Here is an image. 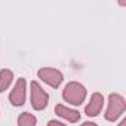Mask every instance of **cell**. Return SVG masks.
I'll return each mask as SVG.
<instances>
[{
	"label": "cell",
	"instance_id": "9c48e42d",
	"mask_svg": "<svg viewBox=\"0 0 126 126\" xmlns=\"http://www.w3.org/2000/svg\"><path fill=\"white\" fill-rule=\"evenodd\" d=\"M37 123V119L33 116V114H30V113H22L19 117H18V125L19 126H34Z\"/></svg>",
	"mask_w": 126,
	"mask_h": 126
},
{
	"label": "cell",
	"instance_id": "277c9868",
	"mask_svg": "<svg viewBox=\"0 0 126 126\" xmlns=\"http://www.w3.org/2000/svg\"><path fill=\"white\" fill-rule=\"evenodd\" d=\"M37 77L40 80H43L46 85H49L50 88H58L62 80H64V76L62 73L56 68H50V67H43L37 71Z\"/></svg>",
	"mask_w": 126,
	"mask_h": 126
},
{
	"label": "cell",
	"instance_id": "6da1fadb",
	"mask_svg": "<svg viewBox=\"0 0 126 126\" xmlns=\"http://www.w3.org/2000/svg\"><path fill=\"white\" fill-rule=\"evenodd\" d=\"M86 88L79 83V82H70L65 85L64 91H62V98L67 104H71V105H80L85 102L86 99Z\"/></svg>",
	"mask_w": 126,
	"mask_h": 126
},
{
	"label": "cell",
	"instance_id": "3957f363",
	"mask_svg": "<svg viewBox=\"0 0 126 126\" xmlns=\"http://www.w3.org/2000/svg\"><path fill=\"white\" fill-rule=\"evenodd\" d=\"M30 101H31V107L37 111L46 108L47 102H49V95L47 92L37 83V82H31L30 85Z\"/></svg>",
	"mask_w": 126,
	"mask_h": 126
},
{
	"label": "cell",
	"instance_id": "52a82bcc",
	"mask_svg": "<svg viewBox=\"0 0 126 126\" xmlns=\"http://www.w3.org/2000/svg\"><path fill=\"white\" fill-rule=\"evenodd\" d=\"M55 114L61 119L67 120L68 123H76V122L80 120V113L77 110H73L67 105H62V104H58L55 107Z\"/></svg>",
	"mask_w": 126,
	"mask_h": 126
},
{
	"label": "cell",
	"instance_id": "8992f818",
	"mask_svg": "<svg viewBox=\"0 0 126 126\" xmlns=\"http://www.w3.org/2000/svg\"><path fill=\"white\" fill-rule=\"evenodd\" d=\"M102 107H104V96H102V94L95 92L91 95V99H89L88 105L85 107V114L88 117H96L101 113Z\"/></svg>",
	"mask_w": 126,
	"mask_h": 126
},
{
	"label": "cell",
	"instance_id": "5b68a950",
	"mask_svg": "<svg viewBox=\"0 0 126 126\" xmlns=\"http://www.w3.org/2000/svg\"><path fill=\"white\" fill-rule=\"evenodd\" d=\"M25 96H27V82L25 79H18L11 95H9V101L14 107H21L25 104Z\"/></svg>",
	"mask_w": 126,
	"mask_h": 126
},
{
	"label": "cell",
	"instance_id": "7a4b0ae2",
	"mask_svg": "<svg viewBox=\"0 0 126 126\" xmlns=\"http://www.w3.org/2000/svg\"><path fill=\"white\" fill-rule=\"evenodd\" d=\"M126 110V99L120 94H110L108 95V105L105 110V120L116 122Z\"/></svg>",
	"mask_w": 126,
	"mask_h": 126
},
{
	"label": "cell",
	"instance_id": "ba28073f",
	"mask_svg": "<svg viewBox=\"0 0 126 126\" xmlns=\"http://www.w3.org/2000/svg\"><path fill=\"white\" fill-rule=\"evenodd\" d=\"M14 80V73L8 68H3L0 71V92H5L8 91V88L12 85Z\"/></svg>",
	"mask_w": 126,
	"mask_h": 126
},
{
	"label": "cell",
	"instance_id": "8fae6325",
	"mask_svg": "<svg viewBox=\"0 0 126 126\" xmlns=\"http://www.w3.org/2000/svg\"><path fill=\"white\" fill-rule=\"evenodd\" d=\"M119 5L120 6H125V0H119Z\"/></svg>",
	"mask_w": 126,
	"mask_h": 126
},
{
	"label": "cell",
	"instance_id": "30bf717a",
	"mask_svg": "<svg viewBox=\"0 0 126 126\" xmlns=\"http://www.w3.org/2000/svg\"><path fill=\"white\" fill-rule=\"evenodd\" d=\"M47 125H49V126H53V125H56V126H62L64 123H62V122H59V120H50Z\"/></svg>",
	"mask_w": 126,
	"mask_h": 126
}]
</instances>
